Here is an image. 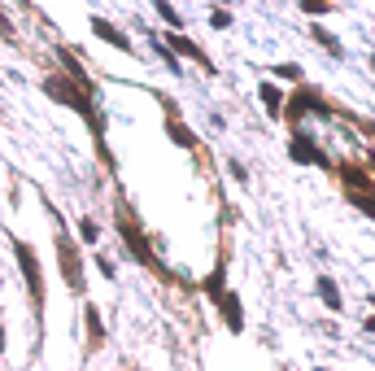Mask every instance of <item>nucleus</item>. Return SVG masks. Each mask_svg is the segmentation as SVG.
I'll return each instance as SVG.
<instances>
[{"instance_id":"1","label":"nucleus","mask_w":375,"mask_h":371,"mask_svg":"<svg viewBox=\"0 0 375 371\" xmlns=\"http://www.w3.org/2000/svg\"><path fill=\"white\" fill-rule=\"evenodd\" d=\"M218 310H223V324L232 328V332H240V328H244V310H240V297L223 293V297H218Z\"/></svg>"},{"instance_id":"2","label":"nucleus","mask_w":375,"mask_h":371,"mask_svg":"<svg viewBox=\"0 0 375 371\" xmlns=\"http://www.w3.org/2000/svg\"><path fill=\"white\" fill-rule=\"evenodd\" d=\"M257 96H262V105H266V114H271V118H280V114H284V92L275 88V84H262V88H257Z\"/></svg>"},{"instance_id":"3","label":"nucleus","mask_w":375,"mask_h":371,"mask_svg":"<svg viewBox=\"0 0 375 371\" xmlns=\"http://www.w3.org/2000/svg\"><path fill=\"white\" fill-rule=\"evenodd\" d=\"M288 153H292V162H328V157H323V153H319V149H314V144H310L305 136H297V140H292V149H288Z\"/></svg>"},{"instance_id":"4","label":"nucleus","mask_w":375,"mask_h":371,"mask_svg":"<svg viewBox=\"0 0 375 371\" xmlns=\"http://www.w3.org/2000/svg\"><path fill=\"white\" fill-rule=\"evenodd\" d=\"M18 262H22V271H26V280H31V293L40 297V267H35V253H31L26 245H18Z\"/></svg>"},{"instance_id":"5","label":"nucleus","mask_w":375,"mask_h":371,"mask_svg":"<svg viewBox=\"0 0 375 371\" xmlns=\"http://www.w3.org/2000/svg\"><path fill=\"white\" fill-rule=\"evenodd\" d=\"M319 297H323V306H328V310H340V306H345V301H340V288H336L328 276H319Z\"/></svg>"},{"instance_id":"6","label":"nucleus","mask_w":375,"mask_h":371,"mask_svg":"<svg viewBox=\"0 0 375 371\" xmlns=\"http://www.w3.org/2000/svg\"><path fill=\"white\" fill-rule=\"evenodd\" d=\"M170 44H175V48H179V53H184V57H197V61H201V66L209 70V57H205V53H201V48H197V44H192V40H184V35H170Z\"/></svg>"},{"instance_id":"7","label":"nucleus","mask_w":375,"mask_h":371,"mask_svg":"<svg viewBox=\"0 0 375 371\" xmlns=\"http://www.w3.org/2000/svg\"><path fill=\"white\" fill-rule=\"evenodd\" d=\"M92 31H96V35H101V40H109L113 48H131V44H127V40L118 35V31H113L109 22H101V18H96V22H92Z\"/></svg>"},{"instance_id":"8","label":"nucleus","mask_w":375,"mask_h":371,"mask_svg":"<svg viewBox=\"0 0 375 371\" xmlns=\"http://www.w3.org/2000/svg\"><path fill=\"white\" fill-rule=\"evenodd\" d=\"M170 136H175V144H184V149L197 144V140H192V132H188V127H179V123H170Z\"/></svg>"},{"instance_id":"9","label":"nucleus","mask_w":375,"mask_h":371,"mask_svg":"<svg viewBox=\"0 0 375 371\" xmlns=\"http://www.w3.org/2000/svg\"><path fill=\"white\" fill-rule=\"evenodd\" d=\"M314 40H319L323 48H328V53H340V44H336V40H332V35H328V31H323V26H314Z\"/></svg>"},{"instance_id":"10","label":"nucleus","mask_w":375,"mask_h":371,"mask_svg":"<svg viewBox=\"0 0 375 371\" xmlns=\"http://www.w3.org/2000/svg\"><path fill=\"white\" fill-rule=\"evenodd\" d=\"M209 22H214L218 31H227V26H232V13H227V9H214V13H209Z\"/></svg>"},{"instance_id":"11","label":"nucleus","mask_w":375,"mask_h":371,"mask_svg":"<svg viewBox=\"0 0 375 371\" xmlns=\"http://www.w3.org/2000/svg\"><path fill=\"white\" fill-rule=\"evenodd\" d=\"M79 236H83L88 245H96V223H92V219H83V223H79Z\"/></svg>"},{"instance_id":"12","label":"nucleus","mask_w":375,"mask_h":371,"mask_svg":"<svg viewBox=\"0 0 375 371\" xmlns=\"http://www.w3.org/2000/svg\"><path fill=\"white\" fill-rule=\"evenodd\" d=\"M275 74H280V79H301V66H292V61H284V66H275Z\"/></svg>"},{"instance_id":"13","label":"nucleus","mask_w":375,"mask_h":371,"mask_svg":"<svg viewBox=\"0 0 375 371\" xmlns=\"http://www.w3.org/2000/svg\"><path fill=\"white\" fill-rule=\"evenodd\" d=\"M305 13H332V5H323V0H301Z\"/></svg>"},{"instance_id":"14","label":"nucleus","mask_w":375,"mask_h":371,"mask_svg":"<svg viewBox=\"0 0 375 371\" xmlns=\"http://www.w3.org/2000/svg\"><path fill=\"white\" fill-rule=\"evenodd\" d=\"M157 13H161V18H166V22H179V9H170L166 0H161V5H157Z\"/></svg>"},{"instance_id":"15","label":"nucleus","mask_w":375,"mask_h":371,"mask_svg":"<svg viewBox=\"0 0 375 371\" xmlns=\"http://www.w3.org/2000/svg\"><path fill=\"white\" fill-rule=\"evenodd\" d=\"M0 35H5V40H13V26H9L5 18H0Z\"/></svg>"},{"instance_id":"16","label":"nucleus","mask_w":375,"mask_h":371,"mask_svg":"<svg viewBox=\"0 0 375 371\" xmlns=\"http://www.w3.org/2000/svg\"><path fill=\"white\" fill-rule=\"evenodd\" d=\"M319 371H328V367H319Z\"/></svg>"}]
</instances>
